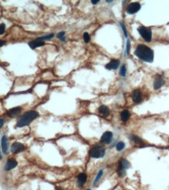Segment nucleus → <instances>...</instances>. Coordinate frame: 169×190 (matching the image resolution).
<instances>
[{
  "label": "nucleus",
  "mask_w": 169,
  "mask_h": 190,
  "mask_svg": "<svg viewBox=\"0 0 169 190\" xmlns=\"http://www.w3.org/2000/svg\"><path fill=\"white\" fill-rule=\"evenodd\" d=\"M134 55L136 56L146 63H153L154 59V51L145 44H139L136 46Z\"/></svg>",
  "instance_id": "f257e3e1"
},
{
  "label": "nucleus",
  "mask_w": 169,
  "mask_h": 190,
  "mask_svg": "<svg viewBox=\"0 0 169 190\" xmlns=\"http://www.w3.org/2000/svg\"><path fill=\"white\" fill-rule=\"evenodd\" d=\"M39 116L38 113L36 111H29L24 113L17 121V127L27 126L30 125L35 119H37Z\"/></svg>",
  "instance_id": "f03ea898"
},
{
  "label": "nucleus",
  "mask_w": 169,
  "mask_h": 190,
  "mask_svg": "<svg viewBox=\"0 0 169 190\" xmlns=\"http://www.w3.org/2000/svg\"><path fill=\"white\" fill-rule=\"evenodd\" d=\"M137 31L146 42L150 43L151 41V40H152V31L150 27H147L145 26H139L137 28Z\"/></svg>",
  "instance_id": "7ed1b4c3"
},
{
  "label": "nucleus",
  "mask_w": 169,
  "mask_h": 190,
  "mask_svg": "<svg viewBox=\"0 0 169 190\" xmlns=\"http://www.w3.org/2000/svg\"><path fill=\"white\" fill-rule=\"evenodd\" d=\"M131 167L130 163L126 158H121L119 162L117 173L119 177H124L126 175V171Z\"/></svg>",
  "instance_id": "20e7f679"
},
{
  "label": "nucleus",
  "mask_w": 169,
  "mask_h": 190,
  "mask_svg": "<svg viewBox=\"0 0 169 190\" xmlns=\"http://www.w3.org/2000/svg\"><path fill=\"white\" fill-rule=\"evenodd\" d=\"M105 155V149L99 145L94 146L90 150V156L93 158H102Z\"/></svg>",
  "instance_id": "39448f33"
},
{
  "label": "nucleus",
  "mask_w": 169,
  "mask_h": 190,
  "mask_svg": "<svg viewBox=\"0 0 169 190\" xmlns=\"http://www.w3.org/2000/svg\"><path fill=\"white\" fill-rule=\"evenodd\" d=\"M141 8V5L139 2H131L126 7V13L128 14H135Z\"/></svg>",
  "instance_id": "423d86ee"
},
{
  "label": "nucleus",
  "mask_w": 169,
  "mask_h": 190,
  "mask_svg": "<svg viewBox=\"0 0 169 190\" xmlns=\"http://www.w3.org/2000/svg\"><path fill=\"white\" fill-rule=\"evenodd\" d=\"M45 42H44V39L43 37V36L41 37H39L36 39H34L33 41H30L28 43V45L31 47V49H35L38 47H41L43 45H44Z\"/></svg>",
  "instance_id": "0eeeda50"
},
{
  "label": "nucleus",
  "mask_w": 169,
  "mask_h": 190,
  "mask_svg": "<svg viewBox=\"0 0 169 190\" xmlns=\"http://www.w3.org/2000/svg\"><path fill=\"white\" fill-rule=\"evenodd\" d=\"M165 83V81L164 80V78L159 75V74H157L154 77V89L155 91H157L159 90L160 88H161Z\"/></svg>",
  "instance_id": "6e6552de"
},
{
  "label": "nucleus",
  "mask_w": 169,
  "mask_h": 190,
  "mask_svg": "<svg viewBox=\"0 0 169 190\" xmlns=\"http://www.w3.org/2000/svg\"><path fill=\"white\" fill-rule=\"evenodd\" d=\"M113 138V133L110 131H106L101 137V142L104 144H109Z\"/></svg>",
  "instance_id": "1a4fd4ad"
},
{
  "label": "nucleus",
  "mask_w": 169,
  "mask_h": 190,
  "mask_svg": "<svg viewBox=\"0 0 169 190\" xmlns=\"http://www.w3.org/2000/svg\"><path fill=\"white\" fill-rule=\"evenodd\" d=\"M18 163L17 161L13 158H9L7 160L5 165V171H10L12 169H13L14 167H16L17 166Z\"/></svg>",
  "instance_id": "9d476101"
},
{
  "label": "nucleus",
  "mask_w": 169,
  "mask_h": 190,
  "mask_svg": "<svg viewBox=\"0 0 169 190\" xmlns=\"http://www.w3.org/2000/svg\"><path fill=\"white\" fill-rule=\"evenodd\" d=\"M120 65V61L118 59H112L108 64H106L105 68L108 70H115L119 68Z\"/></svg>",
  "instance_id": "9b49d317"
},
{
  "label": "nucleus",
  "mask_w": 169,
  "mask_h": 190,
  "mask_svg": "<svg viewBox=\"0 0 169 190\" xmlns=\"http://www.w3.org/2000/svg\"><path fill=\"white\" fill-rule=\"evenodd\" d=\"M24 150V146L20 143H14L12 146H11V152L13 154H17L19 152H21Z\"/></svg>",
  "instance_id": "f8f14e48"
},
{
  "label": "nucleus",
  "mask_w": 169,
  "mask_h": 190,
  "mask_svg": "<svg viewBox=\"0 0 169 190\" xmlns=\"http://www.w3.org/2000/svg\"><path fill=\"white\" fill-rule=\"evenodd\" d=\"M132 99L136 104H139L142 101V94L139 90H134L132 92Z\"/></svg>",
  "instance_id": "ddd939ff"
},
{
  "label": "nucleus",
  "mask_w": 169,
  "mask_h": 190,
  "mask_svg": "<svg viewBox=\"0 0 169 190\" xmlns=\"http://www.w3.org/2000/svg\"><path fill=\"white\" fill-rule=\"evenodd\" d=\"M87 176L85 173H80L77 177V186L80 188H82L85 184V182H87Z\"/></svg>",
  "instance_id": "4468645a"
},
{
  "label": "nucleus",
  "mask_w": 169,
  "mask_h": 190,
  "mask_svg": "<svg viewBox=\"0 0 169 190\" xmlns=\"http://www.w3.org/2000/svg\"><path fill=\"white\" fill-rule=\"evenodd\" d=\"M20 111H21V108L20 107H16V108L9 109L7 111V115L9 117L13 118V117L16 116L17 115H19L20 113Z\"/></svg>",
  "instance_id": "2eb2a0df"
},
{
  "label": "nucleus",
  "mask_w": 169,
  "mask_h": 190,
  "mask_svg": "<svg viewBox=\"0 0 169 190\" xmlns=\"http://www.w3.org/2000/svg\"><path fill=\"white\" fill-rule=\"evenodd\" d=\"M98 111H99V113L101 115H102L104 117H108L109 115V114H110L109 108L107 106H105V105H101L98 108Z\"/></svg>",
  "instance_id": "dca6fc26"
},
{
  "label": "nucleus",
  "mask_w": 169,
  "mask_h": 190,
  "mask_svg": "<svg viewBox=\"0 0 169 190\" xmlns=\"http://www.w3.org/2000/svg\"><path fill=\"white\" fill-rule=\"evenodd\" d=\"M1 146H2V150L4 154H6L8 151V143H7V138L5 136H3L2 137L1 140Z\"/></svg>",
  "instance_id": "f3484780"
},
{
  "label": "nucleus",
  "mask_w": 169,
  "mask_h": 190,
  "mask_svg": "<svg viewBox=\"0 0 169 190\" xmlns=\"http://www.w3.org/2000/svg\"><path fill=\"white\" fill-rule=\"evenodd\" d=\"M120 117H121V120L122 122H127L129 120V119L130 118V113L126 109L123 110L120 114Z\"/></svg>",
  "instance_id": "a211bd4d"
},
{
  "label": "nucleus",
  "mask_w": 169,
  "mask_h": 190,
  "mask_svg": "<svg viewBox=\"0 0 169 190\" xmlns=\"http://www.w3.org/2000/svg\"><path fill=\"white\" fill-rule=\"evenodd\" d=\"M129 139H130L131 141L134 142L136 144H139V145H140V144H143V139H142L140 137H139L138 136L134 135V134H131V135L129 136Z\"/></svg>",
  "instance_id": "6ab92c4d"
},
{
  "label": "nucleus",
  "mask_w": 169,
  "mask_h": 190,
  "mask_svg": "<svg viewBox=\"0 0 169 190\" xmlns=\"http://www.w3.org/2000/svg\"><path fill=\"white\" fill-rule=\"evenodd\" d=\"M125 147H126V144H125V143L122 142V141H120V142H119V143L116 144V150H117L118 151H122V150L125 149Z\"/></svg>",
  "instance_id": "aec40b11"
},
{
  "label": "nucleus",
  "mask_w": 169,
  "mask_h": 190,
  "mask_svg": "<svg viewBox=\"0 0 169 190\" xmlns=\"http://www.w3.org/2000/svg\"><path fill=\"white\" fill-rule=\"evenodd\" d=\"M65 34H66V32L62 31L58 33L57 34V37L59 39H60V41H62L63 42H65L66 41V37H65Z\"/></svg>",
  "instance_id": "412c9836"
},
{
  "label": "nucleus",
  "mask_w": 169,
  "mask_h": 190,
  "mask_svg": "<svg viewBox=\"0 0 169 190\" xmlns=\"http://www.w3.org/2000/svg\"><path fill=\"white\" fill-rule=\"evenodd\" d=\"M119 74H120V76H122L123 77H125L126 76V65H123L121 67L120 71H119Z\"/></svg>",
  "instance_id": "4be33fe9"
},
{
  "label": "nucleus",
  "mask_w": 169,
  "mask_h": 190,
  "mask_svg": "<svg viewBox=\"0 0 169 190\" xmlns=\"http://www.w3.org/2000/svg\"><path fill=\"white\" fill-rule=\"evenodd\" d=\"M103 173H104L103 170H100V171H99V172H98V175H97V176H96V178H95V180H94V184H96L98 182H99V180L101 179V178H102V175H103Z\"/></svg>",
  "instance_id": "5701e85b"
},
{
  "label": "nucleus",
  "mask_w": 169,
  "mask_h": 190,
  "mask_svg": "<svg viewBox=\"0 0 169 190\" xmlns=\"http://www.w3.org/2000/svg\"><path fill=\"white\" fill-rule=\"evenodd\" d=\"M90 40H91L90 34H89L88 33L85 32V33H83V41H84V42H85V43H89Z\"/></svg>",
  "instance_id": "b1692460"
},
{
  "label": "nucleus",
  "mask_w": 169,
  "mask_h": 190,
  "mask_svg": "<svg viewBox=\"0 0 169 190\" xmlns=\"http://www.w3.org/2000/svg\"><path fill=\"white\" fill-rule=\"evenodd\" d=\"M120 26H121V27H122V31H123V33H124L125 37H128V33H127V31H126V27H125L124 24H123V23H120Z\"/></svg>",
  "instance_id": "393cba45"
},
{
  "label": "nucleus",
  "mask_w": 169,
  "mask_h": 190,
  "mask_svg": "<svg viewBox=\"0 0 169 190\" xmlns=\"http://www.w3.org/2000/svg\"><path fill=\"white\" fill-rule=\"evenodd\" d=\"M129 51H130V41L128 39L127 40V43H126V55H129Z\"/></svg>",
  "instance_id": "a878e982"
},
{
  "label": "nucleus",
  "mask_w": 169,
  "mask_h": 190,
  "mask_svg": "<svg viewBox=\"0 0 169 190\" xmlns=\"http://www.w3.org/2000/svg\"><path fill=\"white\" fill-rule=\"evenodd\" d=\"M0 28H1V31H0V34H2L5 30V24H1V26H0Z\"/></svg>",
  "instance_id": "bb28decb"
},
{
  "label": "nucleus",
  "mask_w": 169,
  "mask_h": 190,
  "mask_svg": "<svg viewBox=\"0 0 169 190\" xmlns=\"http://www.w3.org/2000/svg\"><path fill=\"white\" fill-rule=\"evenodd\" d=\"M99 2H100L99 0H91V3H92V4H94V5H96V4H98V3Z\"/></svg>",
  "instance_id": "cd10ccee"
},
{
  "label": "nucleus",
  "mask_w": 169,
  "mask_h": 190,
  "mask_svg": "<svg viewBox=\"0 0 169 190\" xmlns=\"http://www.w3.org/2000/svg\"><path fill=\"white\" fill-rule=\"evenodd\" d=\"M0 122H1V124H0V127L2 128V126H3V123L5 122V120H4L3 119H1Z\"/></svg>",
  "instance_id": "c85d7f7f"
},
{
  "label": "nucleus",
  "mask_w": 169,
  "mask_h": 190,
  "mask_svg": "<svg viewBox=\"0 0 169 190\" xmlns=\"http://www.w3.org/2000/svg\"><path fill=\"white\" fill-rule=\"evenodd\" d=\"M3 44H5V42H3V41H1V44H0V46L2 47V46L3 45Z\"/></svg>",
  "instance_id": "c756f323"
},
{
  "label": "nucleus",
  "mask_w": 169,
  "mask_h": 190,
  "mask_svg": "<svg viewBox=\"0 0 169 190\" xmlns=\"http://www.w3.org/2000/svg\"><path fill=\"white\" fill-rule=\"evenodd\" d=\"M106 2H108V3H109V2H112V0H107V1H106Z\"/></svg>",
  "instance_id": "7c9ffc66"
},
{
  "label": "nucleus",
  "mask_w": 169,
  "mask_h": 190,
  "mask_svg": "<svg viewBox=\"0 0 169 190\" xmlns=\"http://www.w3.org/2000/svg\"><path fill=\"white\" fill-rule=\"evenodd\" d=\"M87 190H91V189H87Z\"/></svg>",
  "instance_id": "2f4dec72"
},
{
  "label": "nucleus",
  "mask_w": 169,
  "mask_h": 190,
  "mask_svg": "<svg viewBox=\"0 0 169 190\" xmlns=\"http://www.w3.org/2000/svg\"><path fill=\"white\" fill-rule=\"evenodd\" d=\"M168 142H169V139H168Z\"/></svg>",
  "instance_id": "473e14b6"
}]
</instances>
